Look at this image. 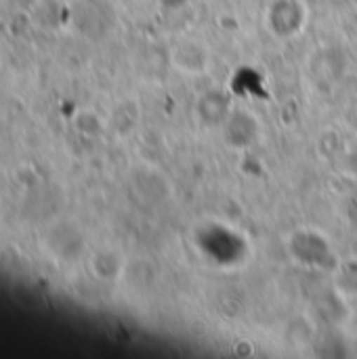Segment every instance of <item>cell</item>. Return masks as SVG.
<instances>
[{
  "label": "cell",
  "mask_w": 357,
  "mask_h": 359,
  "mask_svg": "<svg viewBox=\"0 0 357 359\" xmlns=\"http://www.w3.org/2000/svg\"><path fill=\"white\" fill-rule=\"evenodd\" d=\"M48 248L53 255H57L59 259H76L80 257L82 248H84V240L80 236L78 229H74L69 223H59L48 231V240H46Z\"/></svg>",
  "instance_id": "obj_2"
},
{
  "label": "cell",
  "mask_w": 357,
  "mask_h": 359,
  "mask_svg": "<svg viewBox=\"0 0 357 359\" xmlns=\"http://www.w3.org/2000/svg\"><path fill=\"white\" fill-rule=\"evenodd\" d=\"M170 61H173L175 69H179L187 76H198L208 69L210 57L206 53V46H202L198 42H183V44L175 46Z\"/></svg>",
  "instance_id": "obj_1"
},
{
  "label": "cell",
  "mask_w": 357,
  "mask_h": 359,
  "mask_svg": "<svg viewBox=\"0 0 357 359\" xmlns=\"http://www.w3.org/2000/svg\"><path fill=\"white\" fill-rule=\"evenodd\" d=\"M93 271L101 280H114L122 271V259L112 250H99L93 257Z\"/></svg>",
  "instance_id": "obj_3"
}]
</instances>
